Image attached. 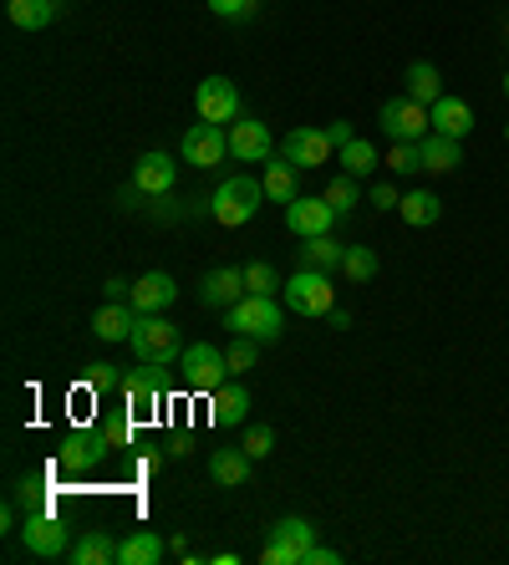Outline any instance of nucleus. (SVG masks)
Instances as JSON below:
<instances>
[{"label":"nucleus","mask_w":509,"mask_h":565,"mask_svg":"<svg viewBox=\"0 0 509 565\" xmlns=\"http://www.w3.org/2000/svg\"><path fill=\"white\" fill-rule=\"evenodd\" d=\"M261 204H265V184L250 179V174H234V179H224L215 193H209V214H215L224 229L250 224L255 214H261Z\"/></svg>","instance_id":"1"},{"label":"nucleus","mask_w":509,"mask_h":565,"mask_svg":"<svg viewBox=\"0 0 509 565\" xmlns=\"http://www.w3.org/2000/svg\"><path fill=\"white\" fill-rule=\"evenodd\" d=\"M128 342H132V357L143 362V367H169V362L184 357V346H178V327L163 311L138 316V327H132Z\"/></svg>","instance_id":"2"},{"label":"nucleus","mask_w":509,"mask_h":565,"mask_svg":"<svg viewBox=\"0 0 509 565\" xmlns=\"http://www.w3.org/2000/svg\"><path fill=\"white\" fill-rule=\"evenodd\" d=\"M230 337H255V342H276L280 331H286V316H280V306H276V296H240L230 306Z\"/></svg>","instance_id":"3"},{"label":"nucleus","mask_w":509,"mask_h":565,"mask_svg":"<svg viewBox=\"0 0 509 565\" xmlns=\"http://www.w3.org/2000/svg\"><path fill=\"white\" fill-rule=\"evenodd\" d=\"M280 296H286V306H291L296 316H326L336 306V285H332V270H296L291 281L280 285Z\"/></svg>","instance_id":"4"},{"label":"nucleus","mask_w":509,"mask_h":565,"mask_svg":"<svg viewBox=\"0 0 509 565\" xmlns=\"http://www.w3.org/2000/svg\"><path fill=\"white\" fill-rule=\"evenodd\" d=\"M311 545H316V525L301 520V515H286V520L270 525L261 565H305V551H311Z\"/></svg>","instance_id":"5"},{"label":"nucleus","mask_w":509,"mask_h":565,"mask_svg":"<svg viewBox=\"0 0 509 565\" xmlns=\"http://www.w3.org/2000/svg\"><path fill=\"white\" fill-rule=\"evenodd\" d=\"M178 373H184L189 392H219V387H224V377H230V362H224V352H219V346L194 342V346H184Z\"/></svg>","instance_id":"6"},{"label":"nucleus","mask_w":509,"mask_h":565,"mask_svg":"<svg viewBox=\"0 0 509 565\" xmlns=\"http://www.w3.org/2000/svg\"><path fill=\"white\" fill-rule=\"evenodd\" d=\"M382 133L393 138V143H423V138L433 133V118H428V107L413 103V97H387L382 103Z\"/></svg>","instance_id":"7"},{"label":"nucleus","mask_w":509,"mask_h":565,"mask_svg":"<svg viewBox=\"0 0 509 565\" xmlns=\"http://www.w3.org/2000/svg\"><path fill=\"white\" fill-rule=\"evenodd\" d=\"M21 545H26L36 561H61V555L72 551V530H67L57 515L36 509V515H26V525H21Z\"/></svg>","instance_id":"8"},{"label":"nucleus","mask_w":509,"mask_h":565,"mask_svg":"<svg viewBox=\"0 0 509 565\" xmlns=\"http://www.w3.org/2000/svg\"><path fill=\"white\" fill-rule=\"evenodd\" d=\"M336 224V209L326 204V193H296L291 204H286V229H291L296 239H316V235H332Z\"/></svg>","instance_id":"9"},{"label":"nucleus","mask_w":509,"mask_h":565,"mask_svg":"<svg viewBox=\"0 0 509 565\" xmlns=\"http://www.w3.org/2000/svg\"><path fill=\"white\" fill-rule=\"evenodd\" d=\"M332 133L326 128H291V133L280 138V158L296 168H321V164H332Z\"/></svg>","instance_id":"10"},{"label":"nucleus","mask_w":509,"mask_h":565,"mask_svg":"<svg viewBox=\"0 0 509 565\" xmlns=\"http://www.w3.org/2000/svg\"><path fill=\"white\" fill-rule=\"evenodd\" d=\"M194 107H199V122H234L240 118V87L230 76H204L199 92H194Z\"/></svg>","instance_id":"11"},{"label":"nucleus","mask_w":509,"mask_h":565,"mask_svg":"<svg viewBox=\"0 0 509 565\" xmlns=\"http://www.w3.org/2000/svg\"><path fill=\"white\" fill-rule=\"evenodd\" d=\"M230 158V128H219V122H194L189 133H184V164L194 168H215Z\"/></svg>","instance_id":"12"},{"label":"nucleus","mask_w":509,"mask_h":565,"mask_svg":"<svg viewBox=\"0 0 509 565\" xmlns=\"http://www.w3.org/2000/svg\"><path fill=\"white\" fill-rule=\"evenodd\" d=\"M230 153H234V164H270V158H276V138H270V128H265V122L234 118Z\"/></svg>","instance_id":"13"},{"label":"nucleus","mask_w":509,"mask_h":565,"mask_svg":"<svg viewBox=\"0 0 509 565\" xmlns=\"http://www.w3.org/2000/svg\"><path fill=\"white\" fill-rule=\"evenodd\" d=\"M174 184H178V164L169 153L153 149L132 164V189L143 193V199H163V193H174Z\"/></svg>","instance_id":"14"},{"label":"nucleus","mask_w":509,"mask_h":565,"mask_svg":"<svg viewBox=\"0 0 509 565\" xmlns=\"http://www.w3.org/2000/svg\"><path fill=\"white\" fill-rule=\"evenodd\" d=\"M132 306H138V316H153V311H169L178 301V285H174V275L169 270H148V275H138L132 281Z\"/></svg>","instance_id":"15"},{"label":"nucleus","mask_w":509,"mask_h":565,"mask_svg":"<svg viewBox=\"0 0 509 565\" xmlns=\"http://www.w3.org/2000/svg\"><path fill=\"white\" fill-rule=\"evenodd\" d=\"M250 474H255V459H250L245 448H215L209 454V479H215L219 490H245Z\"/></svg>","instance_id":"16"},{"label":"nucleus","mask_w":509,"mask_h":565,"mask_svg":"<svg viewBox=\"0 0 509 565\" xmlns=\"http://www.w3.org/2000/svg\"><path fill=\"white\" fill-rule=\"evenodd\" d=\"M199 296L209 301V306H224L230 311L234 301L245 296V266H219V270H209L199 281Z\"/></svg>","instance_id":"17"},{"label":"nucleus","mask_w":509,"mask_h":565,"mask_svg":"<svg viewBox=\"0 0 509 565\" xmlns=\"http://www.w3.org/2000/svg\"><path fill=\"white\" fill-rule=\"evenodd\" d=\"M132 327H138V306L132 301H107L97 316H92V331L102 342H128Z\"/></svg>","instance_id":"18"},{"label":"nucleus","mask_w":509,"mask_h":565,"mask_svg":"<svg viewBox=\"0 0 509 565\" xmlns=\"http://www.w3.org/2000/svg\"><path fill=\"white\" fill-rule=\"evenodd\" d=\"M102 448H113L107 444V433H102V438H92V433H72V438L61 444L57 463L67 469V474H82V469H92V463L102 459Z\"/></svg>","instance_id":"19"},{"label":"nucleus","mask_w":509,"mask_h":565,"mask_svg":"<svg viewBox=\"0 0 509 565\" xmlns=\"http://www.w3.org/2000/svg\"><path fill=\"white\" fill-rule=\"evenodd\" d=\"M428 118H433V133H449V138H464L468 128H474V113H468L464 97H438L433 107H428Z\"/></svg>","instance_id":"20"},{"label":"nucleus","mask_w":509,"mask_h":565,"mask_svg":"<svg viewBox=\"0 0 509 565\" xmlns=\"http://www.w3.org/2000/svg\"><path fill=\"white\" fill-rule=\"evenodd\" d=\"M209 402H215V423L219 428H240V423H250V392L245 387H219V392H209Z\"/></svg>","instance_id":"21"},{"label":"nucleus","mask_w":509,"mask_h":565,"mask_svg":"<svg viewBox=\"0 0 509 565\" xmlns=\"http://www.w3.org/2000/svg\"><path fill=\"white\" fill-rule=\"evenodd\" d=\"M117 545L123 540H113L107 530H88L82 540H72V565H117Z\"/></svg>","instance_id":"22"},{"label":"nucleus","mask_w":509,"mask_h":565,"mask_svg":"<svg viewBox=\"0 0 509 565\" xmlns=\"http://www.w3.org/2000/svg\"><path fill=\"white\" fill-rule=\"evenodd\" d=\"M403 92L413 97V103L433 107L438 97H443V76H438L433 61H413V67H407V76H403Z\"/></svg>","instance_id":"23"},{"label":"nucleus","mask_w":509,"mask_h":565,"mask_svg":"<svg viewBox=\"0 0 509 565\" xmlns=\"http://www.w3.org/2000/svg\"><path fill=\"white\" fill-rule=\"evenodd\" d=\"M459 164H464L459 138H449V133H428V138H423V168H428V174H453Z\"/></svg>","instance_id":"24"},{"label":"nucleus","mask_w":509,"mask_h":565,"mask_svg":"<svg viewBox=\"0 0 509 565\" xmlns=\"http://www.w3.org/2000/svg\"><path fill=\"white\" fill-rule=\"evenodd\" d=\"M123 398H128L132 413H148V408H159V367H143V362H138V373L123 377Z\"/></svg>","instance_id":"25"},{"label":"nucleus","mask_w":509,"mask_h":565,"mask_svg":"<svg viewBox=\"0 0 509 565\" xmlns=\"http://www.w3.org/2000/svg\"><path fill=\"white\" fill-rule=\"evenodd\" d=\"M5 15L15 31H42L57 21V0H5Z\"/></svg>","instance_id":"26"},{"label":"nucleus","mask_w":509,"mask_h":565,"mask_svg":"<svg viewBox=\"0 0 509 565\" xmlns=\"http://www.w3.org/2000/svg\"><path fill=\"white\" fill-rule=\"evenodd\" d=\"M397 214H403V224H413V229H428V224H438L443 204H438V193H433V189H413V193H403Z\"/></svg>","instance_id":"27"},{"label":"nucleus","mask_w":509,"mask_h":565,"mask_svg":"<svg viewBox=\"0 0 509 565\" xmlns=\"http://www.w3.org/2000/svg\"><path fill=\"white\" fill-rule=\"evenodd\" d=\"M163 561V540L153 530H132L123 545H117V565H159Z\"/></svg>","instance_id":"28"},{"label":"nucleus","mask_w":509,"mask_h":565,"mask_svg":"<svg viewBox=\"0 0 509 565\" xmlns=\"http://www.w3.org/2000/svg\"><path fill=\"white\" fill-rule=\"evenodd\" d=\"M342 260H347V245H336L332 235H316L301 245V266L305 270H342Z\"/></svg>","instance_id":"29"},{"label":"nucleus","mask_w":509,"mask_h":565,"mask_svg":"<svg viewBox=\"0 0 509 565\" xmlns=\"http://www.w3.org/2000/svg\"><path fill=\"white\" fill-rule=\"evenodd\" d=\"M336 164L347 168L351 179H367V174H372V168H378L382 158H378V149H372L367 138H347V143L336 149Z\"/></svg>","instance_id":"30"},{"label":"nucleus","mask_w":509,"mask_h":565,"mask_svg":"<svg viewBox=\"0 0 509 565\" xmlns=\"http://www.w3.org/2000/svg\"><path fill=\"white\" fill-rule=\"evenodd\" d=\"M296 174H301V168L296 164H286V158H280V164H270L265 168V199H276V204H291L296 193H301V184H296Z\"/></svg>","instance_id":"31"},{"label":"nucleus","mask_w":509,"mask_h":565,"mask_svg":"<svg viewBox=\"0 0 509 565\" xmlns=\"http://www.w3.org/2000/svg\"><path fill=\"white\" fill-rule=\"evenodd\" d=\"M342 275H347L351 285H367L372 275H378V255L367 250V245H347V260H342Z\"/></svg>","instance_id":"32"},{"label":"nucleus","mask_w":509,"mask_h":565,"mask_svg":"<svg viewBox=\"0 0 509 565\" xmlns=\"http://www.w3.org/2000/svg\"><path fill=\"white\" fill-rule=\"evenodd\" d=\"M326 204L336 209V220H342V214H351V209L362 204V189H357V179H351V174H342V179L326 184Z\"/></svg>","instance_id":"33"},{"label":"nucleus","mask_w":509,"mask_h":565,"mask_svg":"<svg viewBox=\"0 0 509 565\" xmlns=\"http://www.w3.org/2000/svg\"><path fill=\"white\" fill-rule=\"evenodd\" d=\"M276 285H286V281H276V270L265 266V260H250L245 266V291L250 296H276Z\"/></svg>","instance_id":"34"},{"label":"nucleus","mask_w":509,"mask_h":565,"mask_svg":"<svg viewBox=\"0 0 509 565\" xmlns=\"http://www.w3.org/2000/svg\"><path fill=\"white\" fill-rule=\"evenodd\" d=\"M393 174H418L423 168V143H393V153L382 158Z\"/></svg>","instance_id":"35"},{"label":"nucleus","mask_w":509,"mask_h":565,"mask_svg":"<svg viewBox=\"0 0 509 565\" xmlns=\"http://www.w3.org/2000/svg\"><path fill=\"white\" fill-rule=\"evenodd\" d=\"M224 362H230V373H234V377L250 373V367L261 362V352H255V337H234L230 352H224Z\"/></svg>","instance_id":"36"},{"label":"nucleus","mask_w":509,"mask_h":565,"mask_svg":"<svg viewBox=\"0 0 509 565\" xmlns=\"http://www.w3.org/2000/svg\"><path fill=\"white\" fill-rule=\"evenodd\" d=\"M88 387L92 392H123V377L113 373V362H88Z\"/></svg>","instance_id":"37"},{"label":"nucleus","mask_w":509,"mask_h":565,"mask_svg":"<svg viewBox=\"0 0 509 565\" xmlns=\"http://www.w3.org/2000/svg\"><path fill=\"white\" fill-rule=\"evenodd\" d=\"M250 454V459H265L270 448H276V428H265V423H255V428H245V444H240Z\"/></svg>","instance_id":"38"},{"label":"nucleus","mask_w":509,"mask_h":565,"mask_svg":"<svg viewBox=\"0 0 509 565\" xmlns=\"http://www.w3.org/2000/svg\"><path fill=\"white\" fill-rule=\"evenodd\" d=\"M209 11L219 21H245V15H255V0H209Z\"/></svg>","instance_id":"39"},{"label":"nucleus","mask_w":509,"mask_h":565,"mask_svg":"<svg viewBox=\"0 0 509 565\" xmlns=\"http://www.w3.org/2000/svg\"><path fill=\"white\" fill-rule=\"evenodd\" d=\"M367 204H372V209H397V204H403V193H397L393 184H378V189L367 193Z\"/></svg>","instance_id":"40"},{"label":"nucleus","mask_w":509,"mask_h":565,"mask_svg":"<svg viewBox=\"0 0 509 565\" xmlns=\"http://www.w3.org/2000/svg\"><path fill=\"white\" fill-rule=\"evenodd\" d=\"M305 565H342V551H332V545H311V551H305Z\"/></svg>","instance_id":"41"},{"label":"nucleus","mask_w":509,"mask_h":565,"mask_svg":"<svg viewBox=\"0 0 509 565\" xmlns=\"http://www.w3.org/2000/svg\"><path fill=\"white\" fill-rule=\"evenodd\" d=\"M15 505L26 509V515H36V509H42V494H36V484H21V490H15Z\"/></svg>","instance_id":"42"},{"label":"nucleus","mask_w":509,"mask_h":565,"mask_svg":"<svg viewBox=\"0 0 509 565\" xmlns=\"http://www.w3.org/2000/svg\"><path fill=\"white\" fill-rule=\"evenodd\" d=\"M326 133H332V143H336V149H342L347 138H357V133H351V122H326Z\"/></svg>","instance_id":"43"},{"label":"nucleus","mask_w":509,"mask_h":565,"mask_svg":"<svg viewBox=\"0 0 509 565\" xmlns=\"http://www.w3.org/2000/svg\"><path fill=\"white\" fill-rule=\"evenodd\" d=\"M102 433H107V444H113V448H123V444H128V423H107V428H102Z\"/></svg>","instance_id":"44"},{"label":"nucleus","mask_w":509,"mask_h":565,"mask_svg":"<svg viewBox=\"0 0 509 565\" xmlns=\"http://www.w3.org/2000/svg\"><path fill=\"white\" fill-rule=\"evenodd\" d=\"M326 321H332L336 331H347V327H351V311H342V306H332V311H326Z\"/></svg>","instance_id":"45"},{"label":"nucleus","mask_w":509,"mask_h":565,"mask_svg":"<svg viewBox=\"0 0 509 565\" xmlns=\"http://www.w3.org/2000/svg\"><path fill=\"white\" fill-rule=\"evenodd\" d=\"M505 97H509V72H505Z\"/></svg>","instance_id":"46"},{"label":"nucleus","mask_w":509,"mask_h":565,"mask_svg":"<svg viewBox=\"0 0 509 565\" xmlns=\"http://www.w3.org/2000/svg\"><path fill=\"white\" fill-rule=\"evenodd\" d=\"M505 143H509V122H505Z\"/></svg>","instance_id":"47"}]
</instances>
